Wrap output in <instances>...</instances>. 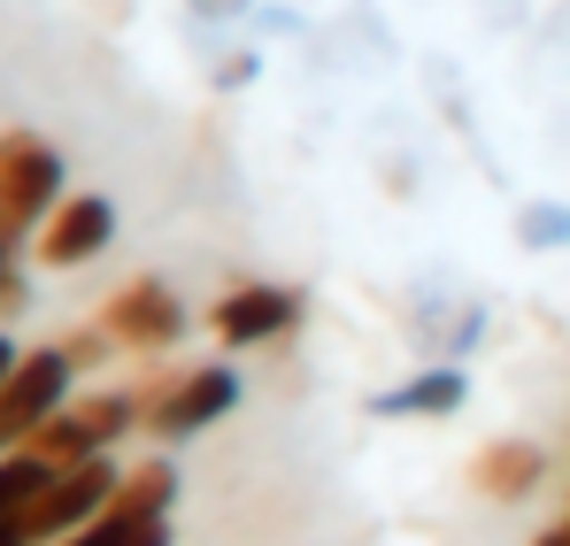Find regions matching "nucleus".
<instances>
[{"label":"nucleus","instance_id":"nucleus-15","mask_svg":"<svg viewBox=\"0 0 570 546\" xmlns=\"http://www.w3.org/2000/svg\"><path fill=\"white\" fill-rule=\"evenodd\" d=\"M255 78H263V47H232V54L208 70V86H216V92H239V86H255Z\"/></svg>","mask_w":570,"mask_h":546},{"label":"nucleus","instance_id":"nucleus-20","mask_svg":"<svg viewBox=\"0 0 570 546\" xmlns=\"http://www.w3.org/2000/svg\"><path fill=\"white\" fill-rule=\"evenodd\" d=\"M532 546H570V524H548V532H540Z\"/></svg>","mask_w":570,"mask_h":546},{"label":"nucleus","instance_id":"nucleus-19","mask_svg":"<svg viewBox=\"0 0 570 546\" xmlns=\"http://www.w3.org/2000/svg\"><path fill=\"white\" fill-rule=\"evenodd\" d=\"M16 355H23V347H16V339L0 331V385H8V369H16Z\"/></svg>","mask_w":570,"mask_h":546},{"label":"nucleus","instance_id":"nucleus-8","mask_svg":"<svg viewBox=\"0 0 570 546\" xmlns=\"http://www.w3.org/2000/svg\"><path fill=\"white\" fill-rule=\"evenodd\" d=\"M108 247H116V200H108V192H70V200L39 224V239H31L39 270H86Z\"/></svg>","mask_w":570,"mask_h":546},{"label":"nucleus","instance_id":"nucleus-1","mask_svg":"<svg viewBox=\"0 0 570 546\" xmlns=\"http://www.w3.org/2000/svg\"><path fill=\"white\" fill-rule=\"evenodd\" d=\"M70 200V162L39 131H0V239H39V224Z\"/></svg>","mask_w":570,"mask_h":546},{"label":"nucleus","instance_id":"nucleus-14","mask_svg":"<svg viewBox=\"0 0 570 546\" xmlns=\"http://www.w3.org/2000/svg\"><path fill=\"white\" fill-rule=\"evenodd\" d=\"M517 247L524 255H563L570 247V200H524L517 208Z\"/></svg>","mask_w":570,"mask_h":546},{"label":"nucleus","instance_id":"nucleus-2","mask_svg":"<svg viewBox=\"0 0 570 546\" xmlns=\"http://www.w3.org/2000/svg\"><path fill=\"white\" fill-rule=\"evenodd\" d=\"M239 369L232 363H193V369H170V377H155V385H139V400H147V431L163 439V447H186L200 431H216L232 408H239Z\"/></svg>","mask_w":570,"mask_h":546},{"label":"nucleus","instance_id":"nucleus-6","mask_svg":"<svg viewBox=\"0 0 570 546\" xmlns=\"http://www.w3.org/2000/svg\"><path fill=\"white\" fill-rule=\"evenodd\" d=\"M100 331L116 339V355H170V347H186L193 316L163 277H124L100 308Z\"/></svg>","mask_w":570,"mask_h":546},{"label":"nucleus","instance_id":"nucleus-18","mask_svg":"<svg viewBox=\"0 0 570 546\" xmlns=\"http://www.w3.org/2000/svg\"><path fill=\"white\" fill-rule=\"evenodd\" d=\"M0 546H31V532H23L16 516H0Z\"/></svg>","mask_w":570,"mask_h":546},{"label":"nucleus","instance_id":"nucleus-17","mask_svg":"<svg viewBox=\"0 0 570 546\" xmlns=\"http://www.w3.org/2000/svg\"><path fill=\"white\" fill-rule=\"evenodd\" d=\"M186 8L200 16V23H239V16H255L263 0H186Z\"/></svg>","mask_w":570,"mask_h":546},{"label":"nucleus","instance_id":"nucleus-13","mask_svg":"<svg viewBox=\"0 0 570 546\" xmlns=\"http://www.w3.org/2000/svg\"><path fill=\"white\" fill-rule=\"evenodd\" d=\"M116 500L124 508H139V516H170L178 508V469L155 455V461H131L124 469V485H116Z\"/></svg>","mask_w":570,"mask_h":546},{"label":"nucleus","instance_id":"nucleus-5","mask_svg":"<svg viewBox=\"0 0 570 546\" xmlns=\"http://www.w3.org/2000/svg\"><path fill=\"white\" fill-rule=\"evenodd\" d=\"M301 316H308L301 285L239 277V285H224V292H216V308H208V331H216V347H232V355H255V347H278V339H293V331H301Z\"/></svg>","mask_w":570,"mask_h":546},{"label":"nucleus","instance_id":"nucleus-3","mask_svg":"<svg viewBox=\"0 0 570 546\" xmlns=\"http://www.w3.org/2000/svg\"><path fill=\"white\" fill-rule=\"evenodd\" d=\"M131 431H147V400H139V393H78V400L55 408L23 447L39 461H55V469H70V461L116 455V439H131Z\"/></svg>","mask_w":570,"mask_h":546},{"label":"nucleus","instance_id":"nucleus-12","mask_svg":"<svg viewBox=\"0 0 570 546\" xmlns=\"http://www.w3.org/2000/svg\"><path fill=\"white\" fill-rule=\"evenodd\" d=\"M55 546H170V516H139V508L108 500L86 532H70V539H55Z\"/></svg>","mask_w":570,"mask_h":546},{"label":"nucleus","instance_id":"nucleus-7","mask_svg":"<svg viewBox=\"0 0 570 546\" xmlns=\"http://www.w3.org/2000/svg\"><path fill=\"white\" fill-rule=\"evenodd\" d=\"M116 485H124V461H116V455H94V461L55 469V477H47V493L23 508V532H31V546H55V539H70V532H86L100 508L116 500Z\"/></svg>","mask_w":570,"mask_h":546},{"label":"nucleus","instance_id":"nucleus-11","mask_svg":"<svg viewBox=\"0 0 570 546\" xmlns=\"http://www.w3.org/2000/svg\"><path fill=\"white\" fill-rule=\"evenodd\" d=\"M409 324H416V339H424L432 363H463V355H478V339H485V308H478V300L455 308L448 292H440V300H416Z\"/></svg>","mask_w":570,"mask_h":546},{"label":"nucleus","instance_id":"nucleus-4","mask_svg":"<svg viewBox=\"0 0 570 546\" xmlns=\"http://www.w3.org/2000/svg\"><path fill=\"white\" fill-rule=\"evenodd\" d=\"M78 400V355L55 339V347H23L16 369H8V385H0V455L8 447H23L55 408H70Z\"/></svg>","mask_w":570,"mask_h":546},{"label":"nucleus","instance_id":"nucleus-10","mask_svg":"<svg viewBox=\"0 0 570 546\" xmlns=\"http://www.w3.org/2000/svg\"><path fill=\"white\" fill-rule=\"evenodd\" d=\"M540 485H548V447H540V439H485L471 455V493L478 500L517 508V500H532Z\"/></svg>","mask_w":570,"mask_h":546},{"label":"nucleus","instance_id":"nucleus-16","mask_svg":"<svg viewBox=\"0 0 570 546\" xmlns=\"http://www.w3.org/2000/svg\"><path fill=\"white\" fill-rule=\"evenodd\" d=\"M23 239H0V308H23V262H16Z\"/></svg>","mask_w":570,"mask_h":546},{"label":"nucleus","instance_id":"nucleus-9","mask_svg":"<svg viewBox=\"0 0 570 546\" xmlns=\"http://www.w3.org/2000/svg\"><path fill=\"white\" fill-rule=\"evenodd\" d=\"M463 408H471V369L463 363H424L401 385L371 393V416H385V424H448Z\"/></svg>","mask_w":570,"mask_h":546}]
</instances>
